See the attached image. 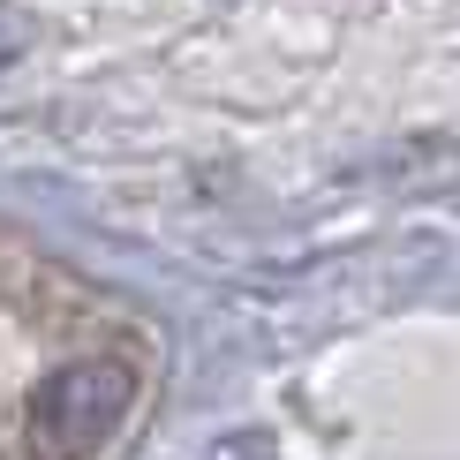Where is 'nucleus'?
<instances>
[{"mask_svg":"<svg viewBox=\"0 0 460 460\" xmlns=\"http://www.w3.org/2000/svg\"><path fill=\"white\" fill-rule=\"evenodd\" d=\"M137 400H144V377L121 355H75L61 370H46V385L31 393L23 446L31 460H99L137 423Z\"/></svg>","mask_w":460,"mask_h":460,"instance_id":"nucleus-1","label":"nucleus"},{"mask_svg":"<svg viewBox=\"0 0 460 460\" xmlns=\"http://www.w3.org/2000/svg\"><path fill=\"white\" fill-rule=\"evenodd\" d=\"M23 46H31V15L0 8V53H23Z\"/></svg>","mask_w":460,"mask_h":460,"instance_id":"nucleus-2","label":"nucleus"}]
</instances>
